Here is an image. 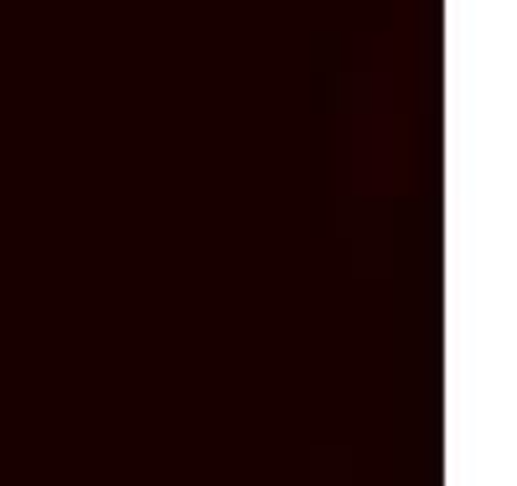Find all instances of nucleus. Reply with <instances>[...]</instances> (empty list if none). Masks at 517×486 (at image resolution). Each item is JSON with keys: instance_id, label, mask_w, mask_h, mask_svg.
<instances>
[]
</instances>
